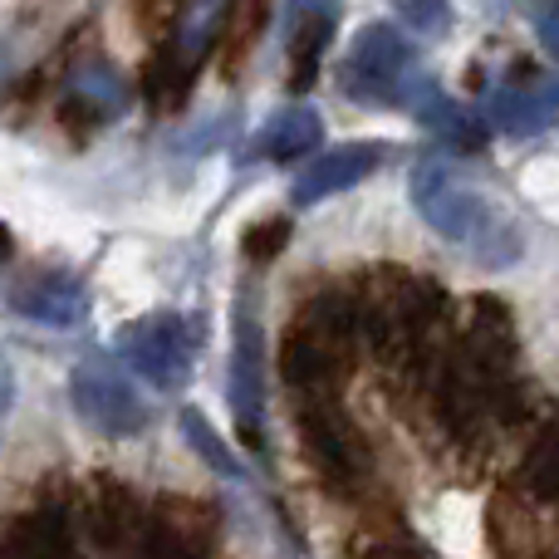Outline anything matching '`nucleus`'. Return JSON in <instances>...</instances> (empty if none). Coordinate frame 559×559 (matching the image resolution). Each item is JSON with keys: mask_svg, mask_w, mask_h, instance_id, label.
I'll return each mask as SVG.
<instances>
[{"mask_svg": "<svg viewBox=\"0 0 559 559\" xmlns=\"http://www.w3.org/2000/svg\"><path fill=\"white\" fill-rule=\"evenodd\" d=\"M10 255H15V236H10V226L0 222V265H5Z\"/></svg>", "mask_w": 559, "mask_h": 559, "instance_id": "nucleus-23", "label": "nucleus"}, {"mask_svg": "<svg viewBox=\"0 0 559 559\" xmlns=\"http://www.w3.org/2000/svg\"><path fill=\"white\" fill-rule=\"evenodd\" d=\"M314 143H324V128L309 108H285L261 138H255V153L271 157V163H289V157H305Z\"/></svg>", "mask_w": 559, "mask_h": 559, "instance_id": "nucleus-14", "label": "nucleus"}, {"mask_svg": "<svg viewBox=\"0 0 559 559\" xmlns=\"http://www.w3.org/2000/svg\"><path fill=\"white\" fill-rule=\"evenodd\" d=\"M69 393H74L79 417H84L88 427H98V432H108V437H128L147 423L143 397L133 393V383H123V378H114V373L79 368Z\"/></svg>", "mask_w": 559, "mask_h": 559, "instance_id": "nucleus-7", "label": "nucleus"}, {"mask_svg": "<svg viewBox=\"0 0 559 559\" xmlns=\"http://www.w3.org/2000/svg\"><path fill=\"white\" fill-rule=\"evenodd\" d=\"M491 535H496V550L506 559H531L535 555V521L525 511V501L515 496H501L491 506Z\"/></svg>", "mask_w": 559, "mask_h": 559, "instance_id": "nucleus-17", "label": "nucleus"}, {"mask_svg": "<svg viewBox=\"0 0 559 559\" xmlns=\"http://www.w3.org/2000/svg\"><path fill=\"white\" fill-rule=\"evenodd\" d=\"M486 108H491V123L501 128V133H515V138L545 133V128H550V114H555L550 88H540V94H535L531 84H525V88H501V94H496Z\"/></svg>", "mask_w": 559, "mask_h": 559, "instance_id": "nucleus-13", "label": "nucleus"}, {"mask_svg": "<svg viewBox=\"0 0 559 559\" xmlns=\"http://www.w3.org/2000/svg\"><path fill=\"white\" fill-rule=\"evenodd\" d=\"M393 5H397V15L413 29H423V35H442V29L452 25V5H447V0H393Z\"/></svg>", "mask_w": 559, "mask_h": 559, "instance_id": "nucleus-21", "label": "nucleus"}, {"mask_svg": "<svg viewBox=\"0 0 559 559\" xmlns=\"http://www.w3.org/2000/svg\"><path fill=\"white\" fill-rule=\"evenodd\" d=\"M407 98H413V114L423 118L432 133H442L447 143H462V147H481V128L472 123V118L462 114V108H452L442 94H437L432 84H417L407 88Z\"/></svg>", "mask_w": 559, "mask_h": 559, "instance_id": "nucleus-15", "label": "nucleus"}, {"mask_svg": "<svg viewBox=\"0 0 559 559\" xmlns=\"http://www.w3.org/2000/svg\"><path fill=\"white\" fill-rule=\"evenodd\" d=\"M212 525L216 521L206 511H197V506H187V501H173L143 521L128 559H206L212 555V540H216Z\"/></svg>", "mask_w": 559, "mask_h": 559, "instance_id": "nucleus-6", "label": "nucleus"}, {"mask_svg": "<svg viewBox=\"0 0 559 559\" xmlns=\"http://www.w3.org/2000/svg\"><path fill=\"white\" fill-rule=\"evenodd\" d=\"M0 559H74V540L59 511H29L0 525Z\"/></svg>", "mask_w": 559, "mask_h": 559, "instance_id": "nucleus-11", "label": "nucleus"}, {"mask_svg": "<svg viewBox=\"0 0 559 559\" xmlns=\"http://www.w3.org/2000/svg\"><path fill=\"white\" fill-rule=\"evenodd\" d=\"M118 354L133 364L138 378H147L157 388H177L192 373L197 334L182 314H143L118 329Z\"/></svg>", "mask_w": 559, "mask_h": 559, "instance_id": "nucleus-3", "label": "nucleus"}, {"mask_svg": "<svg viewBox=\"0 0 559 559\" xmlns=\"http://www.w3.org/2000/svg\"><path fill=\"white\" fill-rule=\"evenodd\" d=\"M10 305H15L20 314L39 319V324L64 329V324H79V319H84L88 289L64 271H45V275H29L20 289H10Z\"/></svg>", "mask_w": 559, "mask_h": 559, "instance_id": "nucleus-9", "label": "nucleus"}, {"mask_svg": "<svg viewBox=\"0 0 559 559\" xmlns=\"http://www.w3.org/2000/svg\"><path fill=\"white\" fill-rule=\"evenodd\" d=\"M413 197L423 206V216L432 222V231H442L447 241L472 246L476 255H486L491 265H511L521 255V231H515L511 212L501 202H491L486 192L466 187L456 173H447L442 163H423L413 177Z\"/></svg>", "mask_w": 559, "mask_h": 559, "instance_id": "nucleus-2", "label": "nucleus"}, {"mask_svg": "<svg viewBox=\"0 0 559 559\" xmlns=\"http://www.w3.org/2000/svg\"><path fill=\"white\" fill-rule=\"evenodd\" d=\"M354 338H358L354 295L329 289V295L309 299L299 324L285 334V348H280V373L299 393V403H329V393L348 373Z\"/></svg>", "mask_w": 559, "mask_h": 559, "instance_id": "nucleus-1", "label": "nucleus"}, {"mask_svg": "<svg viewBox=\"0 0 559 559\" xmlns=\"http://www.w3.org/2000/svg\"><path fill=\"white\" fill-rule=\"evenodd\" d=\"M261 25H265V0H236V5L222 15V29H216V35H222V64H226V74H236V69H241L246 49L255 45Z\"/></svg>", "mask_w": 559, "mask_h": 559, "instance_id": "nucleus-16", "label": "nucleus"}, {"mask_svg": "<svg viewBox=\"0 0 559 559\" xmlns=\"http://www.w3.org/2000/svg\"><path fill=\"white\" fill-rule=\"evenodd\" d=\"M334 0H295V29H289V88L305 94L319 79V64H324L329 35H334Z\"/></svg>", "mask_w": 559, "mask_h": 559, "instance_id": "nucleus-10", "label": "nucleus"}, {"mask_svg": "<svg viewBox=\"0 0 559 559\" xmlns=\"http://www.w3.org/2000/svg\"><path fill=\"white\" fill-rule=\"evenodd\" d=\"M358 559H423V555H417L413 545H403V540H368Z\"/></svg>", "mask_w": 559, "mask_h": 559, "instance_id": "nucleus-22", "label": "nucleus"}, {"mask_svg": "<svg viewBox=\"0 0 559 559\" xmlns=\"http://www.w3.org/2000/svg\"><path fill=\"white\" fill-rule=\"evenodd\" d=\"M413 49L393 25H368L344 59V94L364 104H388L407 88Z\"/></svg>", "mask_w": 559, "mask_h": 559, "instance_id": "nucleus-4", "label": "nucleus"}, {"mask_svg": "<svg viewBox=\"0 0 559 559\" xmlns=\"http://www.w3.org/2000/svg\"><path fill=\"white\" fill-rule=\"evenodd\" d=\"M88 521H94V540L104 545L108 555L133 550L138 531H143L138 501H133L128 491H118V486H108V491H98V496H94V506H88Z\"/></svg>", "mask_w": 559, "mask_h": 559, "instance_id": "nucleus-12", "label": "nucleus"}, {"mask_svg": "<svg viewBox=\"0 0 559 559\" xmlns=\"http://www.w3.org/2000/svg\"><path fill=\"white\" fill-rule=\"evenodd\" d=\"M299 442H305L309 462L319 466V476L334 486H358L368 472V447L354 427L344 423V413H334L329 403H305L299 413Z\"/></svg>", "mask_w": 559, "mask_h": 559, "instance_id": "nucleus-5", "label": "nucleus"}, {"mask_svg": "<svg viewBox=\"0 0 559 559\" xmlns=\"http://www.w3.org/2000/svg\"><path fill=\"white\" fill-rule=\"evenodd\" d=\"M383 163V143H344V147H329L295 187V206H314L334 192H348V187L368 182V173H378Z\"/></svg>", "mask_w": 559, "mask_h": 559, "instance_id": "nucleus-8", "label": "nucleus"}, {"mask_svg": "<svg viewBox=\"0 0 559 559\" xmlns=\"http://www.w3.org/2000/svg\"><path fill=\"white\" fill-rule=\"evenodd\" d=\"M525 491L535 501H555L559 491V456H555V432H540L535 452L525 456Z\"/></svg>", "mask_w": 559, "mask_h": 559, "instance_id": "nucleus-19", "label": "nucleus"}, {"mask_svg": "<svg viewBox=\"0 0 559 559\" xmlns=\"http://www.w3.org/2000/svg\"><path fill=\"white\" fill-rule=\"evenodd\" d=\"M182 432H187V442H192L197 452H202V462H212L222 476H241L236 456L226 452V442L212 432V427H206V417H202V413H192V407H187V413H182Z\"/></svg>", "mask_w": 559, "mask_h": 559, "instance_id": "nucleus-20", "label": "nucleus"}, {"mask_svg": "<svg viewBox=\"0 0 559 559\" xmlns=\"http://www.w3.org/2000/svg\"><path fill=\"white\" fill-rule=\"evenodd\" d=\"M289 236H295V222H289V216H265V222H251V226H246L241 251H246V261L271 265L275 255L289 246Z\"/></svg>", "mask_w": 559, "mask_h": 559, "instance_id": "nucleus-18", "label": "nucleus"}]
</instances>
